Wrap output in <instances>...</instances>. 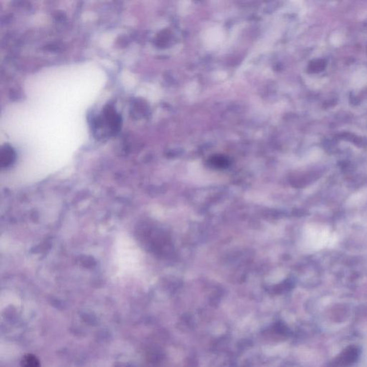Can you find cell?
Masks as SVG:
<instances>
[{
  "mask_svg": "<svg viewBox=\"0 0 367 367\" xmlns=\"http://www.w3.org/2000/svg\"><path fill=\"white\" fill-rule=\"evenodd\" d=\"M21 367H40V362L35 355L27 354L22 357L20 362Z\"/></svg>",
  "mask_w": 367,
  "mask_h": 367,
  "instance_id": "1",
  "label": "cell"
}]
</instances>
